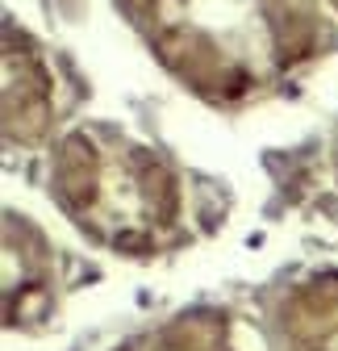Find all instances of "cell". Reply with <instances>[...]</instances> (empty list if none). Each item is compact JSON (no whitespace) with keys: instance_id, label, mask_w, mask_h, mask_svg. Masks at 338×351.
Returning a JSON list of instances; mask_svg holds the SVG:
<instances>
[{"instance_id":"cell-1","label":"cell","mask_w":338,"mask_h":351,"mask_svg":"<svg viewBox=\"0 0 338 351\" xmlns=\"http://www.w3.org/2000/svg\"><path fill=\"white\" fill-rule=\"evenodd\" d=\"M155 59L205 101H246L317 47V0H117Z\"/></svg>"},{"instance_id":"cell-2","label":"cell","mask_w":338,"mask_h":351,"mask_svg":"<svg viewBox=\"0 0 338 351\" xmlns=\"http://www.w3.org/2000/svg\"><path fill=\"white\" fill-rule=\"evenodd\" d=\"M51 193L83 234L117 255H155L184 230L172 163L113 125H79L55 147Z\"/></svg>"},{"instance_id":"cell-3","label":"cell","mask_w":338,"mask_h":351,"mask_svg":"<svg viewBox=\"0 0 338 351\" xmlns=\"http://www.w3.org/2000/svg\"><path fill=\"white\" fill-rule=\"evenodd\" d=\"M59 301V263L34 222L5 217V326L38 330L47 326Z\"/></svg>"},{"instance_id":"cell-4","label":"cell","mask_w":338,"mask_h":351,"mask_svg":"<svg viewBox=\"0 0 338 351\" xmlns=\"http://www.w3.org/2000/svg\"><path fill=\"white\" fill-rule=\"evenodd\" d=\"M55 121V75L38 42L5 21V143L34 147Z\"/></svg>"},{"instance_id":"cell-5","label":"cell","mask_w":338,"mask_h":351,"mask_svg":"<svg viewBox=\"0 0 338 351\" xmlns=\"http://www.w3.org/2000/svg\"><path fill=\"white\" fill-rule=\"evenodd\" d=\"M284 351H338V272L297 285L280 310Z\"/></svg>"},{"instance_id":"cell-6","label":"cell","mask_w":338,"mask_h":351,"mask_svg":"<svg viewBox=\"0 0 338 351\" xmlns=\"http://www.w3.org/2000/svg\"><path fill=\"white\" fill-rule=\"evenodd\" d=\"M113 351H238V339L226 314L192 310V314H176L172 322H163L155 330L125 339Z\"/></svg>"},{"instance_id":"cell-7","label":"cell","mask_w":338,"mask_h":351,"mask_svg":"<svg viewBox=\"0 0 338 351\" xmlns=\"http://www.w3.org/2000/svg\"><path fill=\"white\" fill-rule=\"evenodd\" d=\"M330 5H334V9H338V0H330Z\"/></svg>"}]
</instances>
